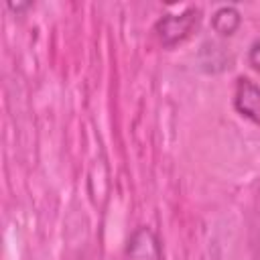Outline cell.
Wrapping results in <instances>:
<instances>
[{"instance_id": "6da1fadb", "label": "cell", "mask_w": 260, "mask_h": 260, "mask_svg": "<svg viewBox=\"0 0 260 260\" xmlns=\"http://www.w3.org/2000/svg\"><path fill=\"white\" fill-rule=\"evenodd\" d=\"M201 22V8L189 6L179 14H165L154 22V37L158 39L160 47L173 49L185 43Z\"/></svg>"}, {"instance_id": "7a4b0ae2", "label": "cell", "mask_w": 260, "mask_h": 260, "mask_svg": "<svg viewBox=\"0 0 260 260\" xmlns=\"http://www.w3.org/2000/svg\"><path fill=\"white\" fill-rule=\"evenodd\" d=\"M124 260H162V246L150 225H138L126 240Z\"/></svg>"}, {"instance_id": "3957f363", "label": "cell", "mask_w": 260, "mask_h": 260, "mask_svg": "<svg viewBox=\"0 0 260 260\" xmlns=\"http://www.w3.org/2000/svg\"><path fill=\"white\" fill-rule=\"evenodd\" d=\"M232 104L242 118L260 126V85L258 83H254L250 77H244V75L238 77L234 85Z\"/></svg>"}, {"instance_id": "277c9868", "label": "cell", "mask_w": 260, "mask_h": 260, "mask_svg": "<svg viewBox=\"0 0 260 260\" xmlns=\"http://www.w3.org/2000/svg\"><path fill=\"white\" fill-rule=\"evenodd\" d=\"M197 61H199V67L201 71L205 73H221L225 69H230V63H232V55L228 53V49L219 43H213V41H207L201 45L199 53H197Z\"/></svg>"}, {"instance_id": "5b68a950", "label": "cell", "mask_w": 260, "mask_h": 260, "mask_svg": "<svg viewBox=\"0 0 260 260\" xmlns=\"http://www.w3.org/2000/svg\"><path fill=\"white\" fill-rule=\"evenodd\" d=\"M242 26V12L234 6V4H223V6H217L211 14V28L228 39V37H234L238 32V28Z\"/></svg>"}, {"instance_id": "8992f818", "label": "cell", "mask_w": 260, "mask_h": 260, "mask_svg": "<svg viewBox=\"0 0 260 260\" xmlns=\"http://www.w3.org/2000/svg\"><path fill=\"white\" fill-rule=\"evenodd\" d=\"M246 59H248V65L260 75V37L250 43L248 53H246Z\"/></svg>"}, {"instance_id": "52a82bcc", "label": "cell", "mask_w": 260, "mask_h": 260, "mask_svg": "<svg viewBox=\"0 0 260 260\" xmlns=\"http://www.w3.org/2000/svg\"><path fill=\"white\" fill-rule=\"evenodd\" d=\"M6 6H8V10H12V12H16V14H22L24 10L32 8V2H8Z\"/></svg>"}]
</instances>
